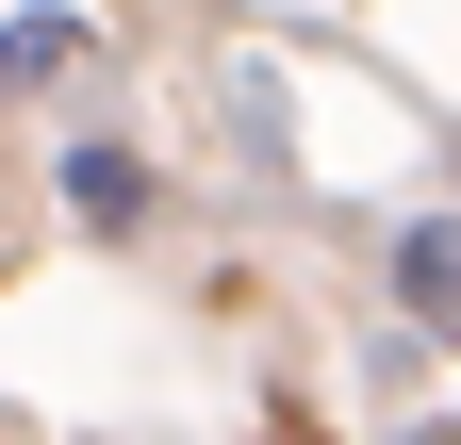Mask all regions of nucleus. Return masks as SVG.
<instances>
[{"label":"nucleus","mask_w":461,"mask_h":445,"mask_svg":"<svg viewBox=\"0 0 461 445\" xmlns=\"http://www.w3.org/2000/svg\"><path fill=\"white\" fill-rule=\"evenodd\" d=\"M395 313H429L461 347V214H412V232H395Z\"/></svg>","instance_id":"f257e3e1"},{"label":"nucleus","mask_w":461,"mask_h":445,"mask_svg":"<svg viewBox=\"0 0 461 445\" xmlns=\"http://www.w3.org/2000/svg\"><path fill=\"white\" fill-rule=\"evenodd\" d=\"M67 67H99L83 17H17V33H0V99H33V83H67Z\"/></svg>","instance_id":"f03ea898"},{"label":"nucleus","mask_w":461,"mask_h":445,"mask_svg":"<svg viewBox=\"0 0 461 445\" xmlns=\"http://www.w3.org/2000/svg\"><path fill=\"white\" fill-rule=\"evenodd\" d=\"M67 198L99 214V232H132V214H149V165L132 149H67Z\"/></svg>","instance_id":"7ed1b4c3"}]
</instances>
